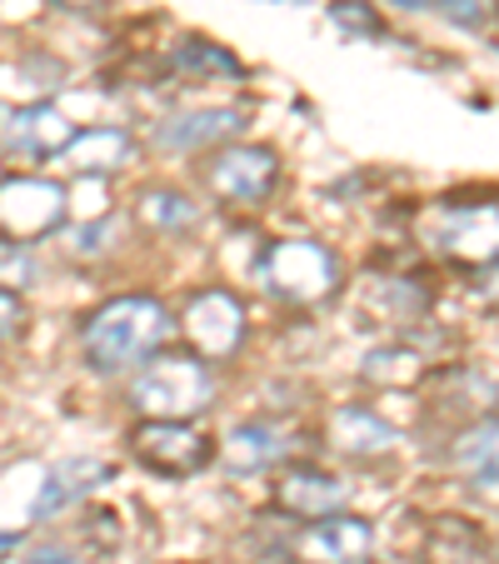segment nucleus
<instances>
[{
	"label": "nucleus",
	"mask_w": 499,
	"mask_h": 564,
	"mask_svg": "<svg viewBox=\"0 0 499 564\" xmlns=\"http://www.w3.org/2000/svg\"><path fill=\"white\" fill-rule=\"evenodd\" d=\"M430 370H435V365L414 350L410 340L375 345V350L360 355V380L375 384V390H414L420 380H430Z\"/></svg>",
	"instance_id": "nucleus-20"
},
{
	"label": "nucleus",
	"mask_w": 499,
	"mask_h": 564,
	"mask_svg": "<svg viewBox=\"0 0 499 564\" xmlns=\"http://www.w3.org/2000/svg\"><path fill=\"white\" fill-rule=\"evenodd\" d=\"M45 6H55V11H70V15H106L116 0H45Z\"/></svg>",
	"instance_id": "nucleus-28"
},
{
	"label": "nucleus",
	"mask_w": 499,
	"mask_h": 564,
	"mask_svg": "<svg viewBox=\"0 0 499 564\" xmlns=\"http://www.w3.org/2000/svg\"><path fill=\"white\" fill-rule=\"evenodd\" d=\"M260 6H310V0H260Z\"/></svg>",
	"instance_id": "nucleus-31"
},
{
	"label": "nucleus",
	"mask_w": 499,
	"mask_h": 564,
	"mask_svg": "<svg viewBox=\"0 0 499 564\" xmlns=\"http://www.w3.org/2000/svg\"><path fill=\"white\" fill-rule=\"evenodd\" d=\"M70 135H75V120L65 116L55 100L6 106V116H0V155L25 160V165L61 160V150L70 145Z\"/></svg>",
	"instance_id": "nucleus-11"
},
{
	"label": "nucleus",
	"mask_w": 499,
	"mask_h": 564,
	"mask_svg": "<svg viewBox=\"0 0 499 564\" xmlns=\"http://www.w3.org/2000/svg\"><path fill=\"white\" fill-rule=\"evenodd\" d=\"M100 540V550H120V540H126V530H120V514H110V510H90L86 520H80V544H96Z\"/></svg>",
	"instance_id": "nucleus-24"
},
{
	"label": "nucleus",
	"mask_w": 499,
	"mask_h": 564,
	"mask_svg": "<svg viewBox=\"0 0 499 564\" xmlns=\"http://www.w3.org/2000/svg\"><path fill=\"white\" fill-rule=\"evenodd\" d=\"M370 554H375V524L350 510L310 520L295 534L300 564H370Z\"/></svg>",
	"instance_id": "nucleus-15"
},
{
	"label": "nucleus",
	"mask_w": 499,
	"mask_h": 564,
	"mask_svg": "<svg viewBox=\"0 0 499 564\" xmlns=\"http://www.w3.org/2000/svg\"><path fill=\"white\" fill-rule=\"evenodd\" d=\"M35 280H41V260H35V246H11V240H0V290H11V295H25Z\"/></svg>",
	"instance_id": "nucleus-23"
},
{
	"label": "nucleus",
	"mask_w": 499,
	"mask_h": 564,
	"mask_svg": "<svg viewBox=\"0 0 499 564\" xmlns=\"http://www.w3.org/2000/svg\"><path fill=\"white\" fill-rule=\"evenodd\" d=\"M135 220L145 225L150 235H165V240H181V235H195L205 225V210L191 191L181 185H145L135 195Z\"/></svg>",
	"instance_id": "nucleus-19"
},
{
	"label": "nucleus",
	"mask_w": 499,
	"mask_h": 564,
	"mask_svg": "<svg viewBox=\"0 0 499 564\" xmlns=\"http://www.w3.org/2000/svg\"><path fill=\"white\" fill-rule=\"evenodd\" d=\"M445 465L475 490L499 495V415H479L459 425L445 445Z\"/></svg>",
	"instance_id": "nucleus-17"
},
{
	"label": "nucleus",
	"mask_w": 499,
	"mask_h": 564,
	"mask_svg": "<svg viewBox=\"0 0 499 564\" xmlns=\"http://www.w3.org/2000/svg\"><path fill=\"white\" fill-rule=\"evenodd\" d=\"M120 240H126V220L120 215H90V220L70 225V230H61V250L70 260H80V265H90V260H106L120 250Z\"/></svg>",
	"instance_id": "nucleus-21"
},
{
	"label": "nucleus",
	"mask_w": 499,
	"mask_h": 564,
	"mask_svg": "<svg viewBox=\"0 0 499 564\" xmlns=\"http://www.w3.org/2000/svg\"><path fill=\"white\" fill-rule=\"evenodd\" d=\"M495 15H499V0H495Z\"/></svg>",
	"instance_id": "nucleus-32"
},
{
	"label": "nucleus",
	"mask_w": 499,
	"mask_h": 564,
	"mask_svg": "<svg viewBox=\"0 0 499 564\" xmlns=\"http://www.w3.org/2000/svg\"><path fill=\"white\" fill-rule=\"evenodd\" d=\"M245 130H250L245 106H185L171 116H155L145 135L165 155H210L230 140H245Z\"/></svg>",
	"instance_id": "nucleus-9"
},
{
	"label": "nucleus",
	"mask_w": 499,
	"mask_h": 564,
	"mask_svg": "<svg viewBox=\"0 0 499 564\" xmlns=\"http://www.w3.org/2000/svg\"><path fill=\"white\" fill-rule=\"evenodd\" d=\"M171 564H181V560H171Z\"/></svg>",
	"instance_id": "nucleus-33"
},
{
	"label": "nucleus",
	"mask_w": 499,
	"mask_h": 564,
	"mask_svg": "<svg viewBox=\"0 0 499 564\" xmlns=\"http://www.w3.org/2000/svg\"><path fill=\"white\" fill-rule=\"evenodd\" d=\"M171 70L195 86H245L250 80V65L215 35H181L171 45Z\"/></svg>",
	"instance_id": "nucleus-18"
},
{
	"label": "nucleus",
	"mask_w": 499,
	"mask_h": 564,
	"mask_svg": "<svg viewBox=\"0 0 499 564\" xmlns=\"http://www.w3.org/2000/svg\"><path fill=\"white\" fill-rule=\"evenodd\" d=\"M475 295L489 300V305H499V260L485 270H475Z\"/></svg>",
	"instance_id": "nucleus-29"
},
{
	"label": "nucleus",
	"mask_w": 499,
	"mask_h": 564,
	"mask_svg": "<svg viewBox=\"0 0 499 564\" xmlns=\"http://www.w3.org/2000/svg\"><path fill=\"white\" fill-rule=\"evenodd\" d=\"M390 6H400V11H435L440 0H390Z\"/></svg>",
	"instance_id": "nucleus-30"
},
{
	"label": "nucleus",
	"mask_w": 499,
	"mask_h": 564,
	"mask_svg": "<svg viewBox=\"0 0 499 564\" xmlns=\"http://www.w3.org/2000/svg\"><path fill=\"white\" fill-rule=\"evenodd\" d=\"M285 181V160L265 140H230L210 150L200 165V185L225 210H265Z\"/></svg>",
	"instance_id": "nucleus-4"
},
{
	"label": "nucleus",
	"mask_w": 499,
	"mask_h": 564,
	"mask_svg": "<svg viewBox=\"0 0 499 564\" xmlns=\"http://www.w3.org/2000/svg\"><path fill=\"white\" fill-rule=\"evenodd\" d=\"M21 330H25V305H21V295L0 290V350H6V345H11Z\"/></svg>",
	"instance_id": "nucleus-27"
},
{
	"label": "nucleus",
	"mask_w": 499,
	"mask_h": 564,
	"mask_svg": "<svg viewBox=\"0 0 499 564\" xmlns=\"http://www.w3.org/2000/svg\"><path fill=\"white\" fill-rule=\"evenodd\" d=\"M295 459V435L280 420H235L220 435V459L215 465L230 479H256V475H275L280 465Z\"/></svg>",
	"instance_id": "nucleus-13"
},
{
	"label": "nucleus",
	"mask_w": 499,
	"mask_h": 564,
	"mask_svg": "<svg viewBox=\"0 0 499 564\" xmlns=\"http://www.w3.org/2000/svg\"><path fill=\"white\" fill-rule=\"evenodd\" d=\"M270 500H275V510L290 524H310V520H325V514L350 510V479L325 469L319 459H290V465L275 469Z\"/></svg>",
	"instance_id": "nucleus-10"
},
{
	"label": "nucleus",
	"mask_w": 499,
	"mask_h": 564,
	"mask_svg": "<svg viewBox=\"0 0 499 564\" xmlns=\"http://www.w3.org/2000/svg\"><path fill=\"white\" fill-rule=\"evenodd\" d=\"M435 15H445V21L459 25V31H479V25H485V15H489V6H485V0H440Z\"/></svg>",
	"instance_id": "nucleus-25"
},
{
	"label": "nucleus",
	"mask_w": 499,
	"mask_h": 564,
	"mask_svg": "<svg viewBox=\"0 0 499 564\" xmlns=\"http://www.w3.org/2000/svg\"><path fill=\"white\" fill-rule=\"evenodd\" d=\"M175 340H181L175 335V310L160 295H145V290H126V295L100 300L75 325L80 365L96 380H130L140 365L155 360L160 350H171Z\"/></svg>",
	"instance_id": "nucleus-1"
},
{
	"label": "nucleus",
	"mask_w": 499,
	"mask_h": 564,
	"mask_svg": "<svg viewBox=\"0 0 499 564\" xmlns=\"http://www.w3.org/2000/svg\"><path fill=\"white\" fill-rule=\"evenodd\" d=\"M110 459L100 455H65L55 459V465L41 469V479H35V495L31 505H25V520H61L65 510H75V505H86L96 490H106L110 485Z\"/></svg>",
	"instance_id": "nucleus-12"
},
{
	"label": "nucleus",
	"mask_w": 499,
	"mask_h": 564,
	"mask_svg": "<svg viewBox=\"0 0 499 564\" xmlns=\"http://www.w3.org/2000/svg\"><path fill=\"white\" fill-rule=\"evenodd\" d=\"M325 445L340 459H350V465H384V459L400 455V430L375 405L345 400V405H335L325 415Z\"/></svg>",
	"instance_id": "nucleus-14"
},
{
	"label": "nucleus",
	"mask_w": 499,
	"mask_h": 564,
	"mask_svg": "<svg viewBox=\"0 0 499 564\" xmlns=\"http://www.w3.org/2000/svg\"><path fill=\"white\" fill-rule=\"evenodd\" d=\"M215 400H220L215 365H205L191 350L185 355L160 350L126 384V410L135 420H200L215 410Z\"/></svg>",
	"instance_id": "nucleus-3"
},
{
	"label": "nucleus",
	"mask_w": 499,
	"mask_h": 564,
	"mask_svg": "<svg viewBox=\"0 0 499 564\" xmlns=\"http://www.w3.org/2000/svg\"><path fill=\"white\" fill-rule=\"evenodd\" d=\"M70 191L55 175H6L0 181V240L41 246L65 230Z\"/></svg>",
	"instance_id": "nucleus-8"
},
{
	"label": "nucleus",
	"mask_w": 499,
	"mask_h": 564,
	"mask_svg": "<svg viewBox=\"0 0 499 564\" xmlns=\"http://www.w3.org/2000/svg\"><path fill=\"white\" fill-rule=\"evenodd\" d=\"M430 256L455 270H485L499 260V200H440L425 225Z\"/></svg>",
	"instance_id": "nucleus-7"
},
{
	"label": "nucleus",
	"mask_w": 499,
	"mask_h": 564,
	"mask_svg": "<svg viewBox=\"0 0 499 564\" xmlns=\"http://www.w3.org/2000/svg\"><path fill=\"white\" fill-rule=\"evenodd\" d=\"M126 455L155 479H195L220 459V440L200 420H135L126 430Z\"/></svg>",
	"instance_id": "nucleus-5"
},
{
	"label": "nucleus",
	"mask_w": 499,
	"mask_h": 564,
	"mask_svg": "<svg viewBox=\"0 0 499 564\" xmlns=\"http://www.w3.org/2000/svg\"><path fill=\"white\" fill-rule=\"evenodd\" d=\"M325 15H329V25L345 31L350 41H384V35H390V21L375 11V0H329Z\"/></svg>",
	"instance_id": "nucleus-22"
},
{
	"label": "nucleus",
	"mask_w": 499,
	"mask_h": 564,
	"mask_svg": "<svg viewBox=\"0 0 499 564\" xmlns=\"http://www.w3.org/2000/svg\"><path fill=\"white\" fill-rule=\"evenodd\" d=\"M175 335L205 365H230L250 345V305L230 285H200L185 295L181 315H175Z\"/></svg>",
	"instance_id": "nucleus-6"
},
{
	"label": "nucleus",
	"mask_w": 499,
	"mask_h": 564,
	"mask_svg": "<svg viewBox=\"0 0 499 564\" xmlns=\"http://www.w3.org/2000/svg\"><path fill=\"white\" fill-rule=\"evenodd\" d=\"M140 160V135L130 126H86L61 150V165L80 181H110Z\"/></svg>",
	"instance_id": "nucleus-16"
},
{
	"label": "nucleus",
	"mask_w": 499,
	"mask_h": 564,
	"mask_svg": "<svg viewBox=\"0 0 499 564\" xmlns=\"http://www.w3.org/2000/svg\"><path fill=\"white\" fill-rule=\"evenodd\" d=\"M256 280L265 300L285 310H319L329 300H340L345 290V265L340 256L319 240V235H280L260 250Z\"/></svg>",
	"instance_id": "nucleus-2"
},
{
	"label": "nucleus",
	"mask_w": 499,
	"mask_h": 564,
	"mask_svg": "<svg viewBox=\"0 0 499 564\" xmlns=\"http://www.w3.org/2000/svg\"><path fill=\"white\" fill-rule=\"evenodd\" d=\"M21 564H86V560H80V550H70L61 540H41V544H25Z\"/></svg>",
	"instance_id": "nucleus-26"
}]
</instances>
